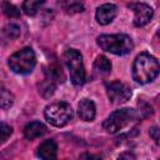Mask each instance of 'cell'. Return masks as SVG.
Instances as JSON below:
<instances>
[{"label": "cell", "mask_w": 160, "mask_h": 160, "mask_svg": "<svg viewBox=\"0 0 160 160\" xmlns=\"http://www.w3.org/2000/svg\"><path fill=\"white\" fill-rule=\"evenodd\" d=\"M160 72V64L149 52L139 54L132 64V79L138 84H148L151 82Z\"/></svg>", "instance_id": "6da1fadb"}, {"label": "cell", "mask_w": 160, "mask_h": 160, "mask_svg": "<svg viewBox=\"0 0 160 160\" xmlns=\"http://www.w3.org/2000/svg\"><path fill=\"white\" fill-rule=\"evenodd\" d=\"M96 42L104 51H108L115 55H126L134 48L131 38L125 34L100 35Z\"/></svg>", "instance_id": "7a4b0ae2"}, {"label": "cell", "mask_w": 160, "mask_h": 160, "mask_svg": "<svg viewBox=\"0 0 160 160\" xmlns=\"http://www.w3.org/2000/svg\"><path fill=\"white\" fill-rule=\"evenodd\" d=\"M9 68L15 72L20 75H26L32 71V69L36 65V56L31 48L26 46L16 52H14L9 58Z\"/></svg>", "instance_id": "3957f363"}, {"label": "cell", "mask_w": 160, "mask_h": 160, "mask_svg": "<svg viewBox=\"0 0 160 160\" xmlns=\"http://www.w3.org/2000/svg\"><path fill=\"white\" fill-rule=\"evenodd\" d=\"M62 59L70 71L71 82L76 86L82 85L86 80V74H85V68H84L81 54L75 49H68L65 50Z\"/></svg>", "instance_id": "277c9868"}, {"label": "cell", "mask_w": 160, "mask_h": 160, "mask_svg": "<svg viewBox=\"0 0 160 160\" xmlns=\"http://www.w3.org/2000/svg\"><path fill=\"white\" fill-rule=\"evenodd\" d=\"M45 119L49 124L56 128L65 126L72 118V109L68 102L56 101L45 108Z\"/></svg>", "instance_id": "5b68a950"}, {"label": "cell", "mask_w": 160, "mask_h": 160, "mask_svg": "<svg viewBox=\"0 0 160 160\" xmlns=\"http://www.w3.org/2000/svg\"><path fill=\"white\" fill-rule=\"evenodd\" d=\"M136 114L132 109L124 108L112 111L102 122V129L109 134H115L124 129L128 124H130L135 119Z\"/></svg>", "instance_id": "8992f818"}, {"label": "cell", "mask_w": 160, "mask_h": 160, "mask_svg": "<svg viewBox=\"0 0 160 160\" xmlns=\"http://www.w3.org/2000/svg\"><path fill=\"white\" fill-rule=\"evenodd\" d=\"M106 94L112 104H122L131 96V89L121 81H110L105 84Z\"/></svg>", "instance_id": "52a82bcc"}, {"label": "cell", "mask_w": 160, "mask_h": 160, "mask_svg": "<svg viewBox=\"0 0 160 160\" xmlns=\"http://www.w3.org/2000/svg\"><path fill=\"white\" fill-rule=\"evenodd\" d=\"M128 8L134 11V25L138 28L146 25L152 18V9L145 2H130L128 4Z\"/></svg>", "instance_id": "ba28073f"}, {"label": "cell", "mask_w": 160, "mask_h": 160, "mask_svg": "<svg viewBox=\"0 0 160 160\" xmlns=\"http://www.w3.org/2000/svg\"><path fill=\"white\" fill-rule=\"evenodd\" d=\"M116 14H118V8L114 4H102L101 6L98 8L95 18H96L98 24L108 25L115 19Z\"/></svg>", "instance_id": "9c48e42d"}, {"label": "cell", "mask_w": 160, "mask_h": 160, "mask_svg": "<svg viewBox=\"0 0 160 160\" xmlns=\"http://www.w3.org/2000/svg\"><path fill=\"white\" fill-rule=\"evenodd\" d=\"M38 156L41 160H56V156H58L56 142L51 139L42 141L38 148Z\"/></svg>", "instance_id": "30bf717a"}, {"label": "cell", "mask_w": 160, "mask_h": 160, "mask_svg": "<svg viewBox=\"0 0 160 160\" xmlns=\"http://www.w3.org/2000/svg\"><path fill=\"white\" fill-rule=\"evenodd\" d=\"M96 114L95 104L90 99H82L80 100L78 105V115L84 121H92Z\"/></svg>", "instance_id": "8fae6325"}, {"label": "cell", "mask_w": 160, "mask_h": 160, "mask_svg": "<svg viewBox=\"0 0 160 160\" xmlns=\"http://www.w3.org/2000/svg\"><path fill=\"white\" fill-rule=\"evenodd\" d=\"M46 126L40 121H31L24 128V136L26 140H34L45 134Z\"/></svg>", "instance_id": "7c38bea8"}, {"label": "cell", "mask_w": 160, "mask_h": 160, "mask_svg": "<svg viewBox=\"0 0 160 160\" xmlns=\"http://www.w3.org/2000/svg\"><path fill=\"white\" fill-rule=\"evenodd\" d=\"M94 70L99 74H108L111 70L110 60L104 55H99L94 61Z\"/></svg>", "instance_id": "4fadbf2b"}, {"label": "cell", "mask_w": 160, "mask_h": 160, "mask_svg": "<svg viewBox=\"0 0 160 160\" xmlns=\"http://www.w3.org/2000/svg\"><path fill=\"white\" fill-rule=\"evenodd\" d=\"M54 90H55V82L51 81L50 79L45 78L44 81L39 85V92L44 96V98H49L54 94Z\"/></svg>", "instance_id": "5bb4252c"}, {"label": "cell", "mask_w": 160, "mask_h": 160, "mask_svg": "<svg viewBox=\"0 0 160 160\" xmlns=\"http://www.w3.org/2000/svg\"><path fill=\"white\" fill-rule=\"evenodd\" d=\"M59 5L68 14H74V12L84 11V5L81 2H78V1H62V2H59Z\"/></svg>", "instance_id": "9a60e30c"}, {"label": "cell", "mask_w": 160, "mask_h": 160, "mask_svg": "<svg viewBox=\"0 0 160 160\" xmlns=\"http://www.w3.org/2000/svg\"><path fill=\"white\" fill-rule=\"evenodd\" d=\"M20 35V28L16 24H9L2 29V39L14 40Z\"/></svg>", "instance_id": "2e32d148"}, {"label": "cell", "mask_w": 160, "mask_h": 160, "mask_svg": "<svg viewBox=\"0 0 160 160\" xmlns=\"http://www.w3.org/2000/svg\"><path fill=\"white\" fill-rule=\"evenodd\" d=\"M42 4H44L42 1H32V0H28V1H25V2L22 4V10H24V12H25L26 15H29V16H34V15L38 12L39 8H40Z\"/></svg>", "instance_id": "e0dca14e"}, {"label": "cell", "mask_w": 160, "mask_h": 160, "mask_svg": "<svg viewBox=\"0 0 160 160\" xmlns=\"http://www.w3.org/2000/svg\"><path fill=\"white\" fill-rule=\"evenodd\" d=\"M14 104V96L10 91H8L5 88L1 89V108L2 109H9Z\"/></svg>", "instance_id": "ac0fdd59"}, {"label": "cell", "mask_w": 160, "mask_h": 160, "mask_svg": "<svg viewBox=\"0 0 160 160\" xmlns=\"http://www.w3.org/2000/svg\"><path fill=\"white\" fill-rule=\"evenodd\" d=\"M2 10H4L5 15L9 18H19L20 16V10H18V8L10 2H2Z\"/></svg>", "instance_id": "d6986e66"}, {"label": "cell", "mask_w": 160, "mask_h": 160, "mask_svg": "<svg viewBox=\"0 0 160 160\" xmlns=\"http://www.w3.org/2000/svg\"><path fill=\"white\" fill-rule=\"evenodd\" d=\"M1 141L2 142H5L6 140H8V138L12 134V128L10 126V125H6V124H1Z\"/></svg>", "instance_id": "ffe728a7"}, {"label": "cell", "mask_w": 160, "mask_h": 160, "mask_svg": "<svg viewBox=\"0 0 160 160\" xmlns=\"http://www.w3.org/2000/svg\"><path fill=\"white\" fill-rule=\"evenodd\" d=\"M149 135L158 145H160V128L159 126H151L149 130Z\"/></svg>", "instance_id": "44dd1931"}, {"label": "cell", "mask_w": 160, "mask_h": 160, "mask_svg": "<svg viewBox=\"0 0 160 160\" xmlns=\"http://www.w3.org/2000/svg\"><path fill=\"white\" fill-rule=\"evenodd\" d=\"M78 160H101V158L99 155H94L90 152H82Z\"/></svg>", "instance_id": "7402d4cb"}, {"label": "cell", "mask_w": 160, "mask_h": 160, "mask_svg": "<svg viewBox=\"0 0 160 160\" xmlns=\"http://www.w3.org/2000/svg\"><path fill=\"white\" fill-rule=\"evenodd\" d=\"M158 36L160 38V29H159V31H158Z\"/></svg>", "instance_id": "603a6c76"}]
</instances>
